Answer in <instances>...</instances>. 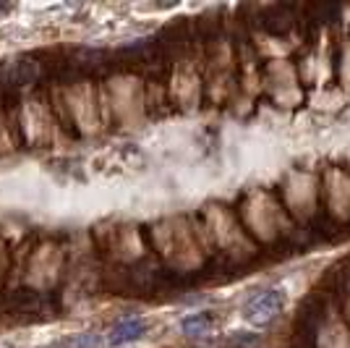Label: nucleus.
Here are the masks:
<instances>
[{"instance_id":"1","label":"nucleus","mask_w":350,"mask_h":348,"mask_svg":"<svg viewBox=\"0 0 350 348\" xmlns=\"http://www.w3.org/2000/svg\"><path fill=\"white\" fill-rule=\"evenodd\" d=\"M285 306V290L282 288H264L254 293L243 304V319L254 327H267L269 322H275L280 312Z\"/></svg>"},{"instance_id":"2","label":"nucleus","mask_w":350,"mask_h":348,"mask_svg":"<svg viewBox=\"0 0 350 348\" xmlns=\"http://www.w3.org/2000/svg\"><path fill=\"white\" fill-rule=\"evenodd\" d=\"M144 330H146V319L131 314V317H123L120 322H116V325H113V330L107 333L105 343H107L110 348L126 346V343L139 340V338L144 335Z\"/></svg>"},{"instance_id":"3","label":"nucleus","mask_w":350,"mask_h":348,"mask_svg":"<svg viewBox=\"0 0 350 348\" xmlns=\"http://www.w3.org/2000/svg\"><path fill=\"white\" fill-rule=\"evenodd\" d=\"M180 330L189 335V338H204L212 330V317L209 312H196V314H189L180 322Z\"/></svg>"},{"instance_id":"4","label":"nucleus","mask_w":350,"mask_h":348,"mask_svg":"<svg viewBox=\"0 0 350 348\" xmlns=\"http://www.w3.org/2000/svg\"><path fill=\"white\" fill-rule=\"evenodd\" d=\"M97 346H100V335H94V333L73 335L66 343H58V348H97Z\"/></svg>"},{"instance_id":"5","label":"nucleus","mask_w":350,"mask_h":348,"mask_svg":"<svg viewBox=\"0 0 350 348\" xmlns=\"http://www.w3.org/2000/svg\"><path fill=\"white\" fill-rule=\"evenodd\" d=\"M3 11H8V5H0V14H3Z\"/></svg>"}]
</instances>
